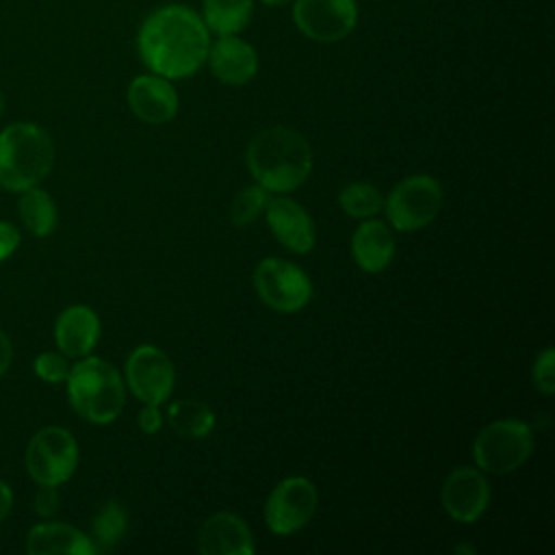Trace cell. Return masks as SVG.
Wrapping results in <instances>:
<instances>
[{
    "instance_id": "1",
    "label": "cell",
    "mask_w": 555,
    "mask_h": 555,
    "mask_svg": "<svg viewBox=\"0 0 555 555\" xmlns=\"http://www.w3.org/2000/svg\"><path fill=\"white\" fill-rule=\"evenodd\" d=\"M137 46L152 74L176 80L195 74L204 65L210 35L193 9L165 4L143 20Z\"/></svg>"
},
{
    "instance_id": "2",
    "label": "cell",
    "mask_w": 555,
    "mask_h": 555,
    "mask_svg": "<svg viewBox=\"0 0 555 555\" xmlns=\"http://www.w3.org/2000/svg\"><path fill=\"white\" fill-rule=\"evenodd\" d=\"M245 158L256 184L269 193H288L301 186L312 169L310 143L286 126H271L254 134Z\"/></svg>"
},
{
    "instance_id": "3",
    "label": "cell",
    "mask_w": 555,
    "mask_h": 555,
    "mask_svg": "<svg viewBox=\"0 0 555 555\" xmlns=\"http://www.w3.org/2000/svg\"><path fill=\"white\" fill-rule=\"evenodd\" d=\"M54 167V143L33 121H15L0 130V186L22 193L39 186Z\"/></svg>"
},
{
    "instance_id": "4",
    "label": "cell",
    "mask_w": 555,
    "mask_h": 555,
    "mask_svg": "<svg viewBox=\"0 0 555 555\" xmlns=\"http://www.w3.org/2000/svg\"><path fill=\"white\" fill-rule=\"evenodd\" d=\"M67 399L74 412L93 425L113 423L126 403L121 373L104 358L85 356L69 366Z\"/></svg>"
},
{
    "instance_id": "5",
    "label": "cell",
    "mask_w": 555,
    "mask_h": 555,
    "mask_svg": "<svg viewBox=\"0 0 555 555\" xmlns=\"http://www.w3.org/2000/svg\"><path fill=\"white\" fill-rule=\"evenodd\" d=\"M533 451V431L518 418H501L486 425L475 442L473 457L483 473L505 475L520 468Z\"/></svg>"
},
{
    "instance_id": "6",
    "label": "cell",
    "mask_w": 555,
    "mask_h": 555,
    "mask_svg": "<svg viewBox=\"0 0 555 555\" xmlns=\"http://www.w3.org/2000/svg\"><path fill=\"white\" fill-rule=\"evenodd\" d=\"M78 442L74 434L59 425L41 427L33 434L24 451V466L37 486H61L78 468Z\"/></svg>"
},
{
    "instance_id": "7",
    "label": "cell",
    "mask_w": 555,
    "mask_h": 555,
    "mask_svg": "<svg viewBox=\"0 0 555 555\" xmlns=\"http://www.w3.org/2000/svg\"><path fill=\"white\" fill-rule=\"evenodd\" d=\"M442 206V186L427 173L403 178L384 199L390 225L399 232H416L431 223Z\"/></svg>"
},
{
    "instance_id": "8",
    "label": "cell",
    "mask_w": 555,
    "mask_h": 555,
    "mask_svg": "<svg viewBox=\"0 0 555 555\" xmlns=\"http://www.w3.org/2000/svg\"><path fill=\"white\" fill-rule=\"evenodd\" d=\"M254 288L273 310L299 312L312 299L310 278L301 267L280 258H264L254 269Z\"/></svg>"
},
{
    "instance_id": "9",
    "label": "cell",
    "mask_w": 555,
    "mask_h": 555,
    "mask_svg": "<svg viewBox=\"0 0 555 555\" xmlns=\"http://www.w3.org/2000/svg\"><path fill=\"white\" fill-rule=\"evenodd\" d=\"M319 494L310 479L293 475L282 479L264 503V522L275 535H288L306 527L317 512Z\"/></svg>"
},
{
    "instance_id": "10",
    "label": "cell",
    "mask_w": 555,
    "mask_h": 555,
    "mask_svg": "<svg viewBox=\"0 0 555 555\" xmlns=\"http://www.w3.org/2000/svg\"><path fill=\"white\" fill-rule=\"evenodd\" d=\"M176 382L173 362L154 345H139L126 360V384L143 401L160 405L169 399Z\"/></svg>"
},
{
    "instance_id": "11",
    "label": "cell",
    "mask_w": 555,
    "mask_h": 555,
    "mask_svg": "<svg viewBox=\"0 0 555 555\" xmlns=\"http://www.w3.org/2000/svg\"><path fill=\"white\" fill-rule=\"evenodd\" d=\"M293 22L312 41L334 43L345 39L358 22L353 0H293Z\"/></svg>"
},
{
    "instance_id": "12",
    "label": "cell",
    "mask_w": 555,
    "mask_h": 555,
    "mask_svg": "<svg viewBox=\"0 0 555 555\" xmlns=\"http://www.w3.org/2000/svg\"><path fill=\"white\" fill-rule=\"evenodd\" d=\"M442 507L457 522H475L490 503V483L481 468L460 466L442 483Z\"/></svg>"
},
{
    "instance_id": "13",
    "label": "cell",
    "mask_w": 555,
    "mask_h": 555,
    "mask_svg": "<svg viewBox=\"0 0 555 555\" xmlns=\"http://www.w3.org/2000/svg\"><path fill=\"white\" fill-rule=\"evenodd\" d=\"M267 223L273 236L295 254H308L314 247V221L308 210L291 197H269L267 202Z\"/></svg>"
},
{
    "instance_id": "14",
    "label": "cell",
    "mask_w": 555,
    "mask_h": 555,
    "mask_svg": "<svg viewBox=\"0 0 555 555\" xmlns=\"http://www.w3.org/2000/svg\"><path fill=\"white\" fill-rule=\"evenodd\" d=\"M128 106L145 124H167L178 113V93L169 78L143 74L128 85Z\"/></svg>"
},
{
    "instance_id": "15",
    "label": "cell",
    "mask_w": 555,
    "mask_h": 555,
    "mask_svg": "<svg viewBox=\"0 0 555 555\" xmlns=\"http://www.w3.org/2000/svg\"><path fill=\"white\" fill-rule=\"evenodd\" d=\"M210 72L223 85H247L258 72L256 50L236 35H223L208 48Z\"/></svg>"
},
{
    "instance_id": "16",
    "label": "cell",
    "mask_w": 555,
    "mask_h": 555,
    "mask_svg": "<svg viewBox=\"0 0 555 555\" xmlns=\"http://www.w3.org/2000/svg\"><path fill=\"white\" fill-rule=\"evenodd\" d=\"M197 546L204 555H251L254 535L241 516L217 512L202 525Z\"/></svg>"
},
{
    "instance_id": "17",
    "label": "cell",
    "mask_w": 555,
    "mask_h": 555,
    "mask_svg": "<svg viewBox=\"0 0 555 555\" xmlns=\"http://www.w3.org/2000/svg\"><path fill=\"white\" fill-rule=\"evenodd\" d=\"M100 340V319L93 308L74 304L54 323V343L67 358H85Z\"/></svg>"
},
{
    "instance_id": "18",
    "label": "cell",
    "mask_w": 555,
    "mask_h": 555,
    "mask_svg": "<svg viewBox=\"0 0 555 555\" xmlns=\"http://www.w3.org/2000/svg\"><path fill=\"white\" fill-rule=\"evenodd\" d=\"M28 555H93L91 538L69 522H37L26 533Z\"/></svg>"
},
{
    "instance_id": "19",
    "label": "cell",
    "mask_w": 555,
    "mask_h": 555,
    "mask_svg": "<svg viewBox=\"0 0 555 555\" xmlns=\"http://www.w3.org/2000/svg\"><path fill=\"white\" fill-rule=\"evenodd\" d=\"M351 254L362 271H384L395 258V236L390 228L377 219L362 221L351 236Z\"/></svg>"
},
{
    "instance_id": "20",
    "label": "cell",
    "mask_w": 555,
    "mask_h": 555,
    "mask_svg": "<svg viewBox=\"0 0 555 555\" xmlns=\"http://www.w3.org/2000/svg\"><path fill=\"white\" fill-rule=\"evenodd\" d=\"M17 215L22 225L33 234V236H50L56 230L59 223V212L56 204L50 197L48 191L39 186H30L20 193L17 199Z\"/></svg>"
},
{
    "instance_id": "21",
    "label": "cell",
    "mask_w": 555,
    "mask_h": 555,
    "mask_svg": "<svg viewBox=\"0 0 555 555\" xmlns=\"http://www.w3.org/2000/svg\"><path fill=\"white\" fill-rule=\"evenodd\" d=\"M167 423L182 438H206L215 427V412L199 399H180L169 405Z\"/></svg>"
},
{
    "instance_id": "22",
    "label": "cell",
    "mask_w": 555,
    "mask_h": 555,
    "mask_svg": "<svg viewBox=\"0 0 555 555\" xmlns=\"http://www.w3.org/2000/svg\"><path fill=\"white\" fill-rule=\"evenodd\" d=\"M254 13L251 0H204L202 2V20L208 30L223 35L241 33Z\"/></svg>"
},
{
    "instance_id": "23",
    "label": "cell",
    "mask_w": 555,
    "mask_h": 555,
    "mask_svg": "<svg viewBox=\"0 0 555 555\" xmlns=\"http://www.w3.org/2000/svg\"><path fill=\"white\" fill-rule=\"evenodd\" d=\"M128 531V514L117 501H106L91 520V542L98 551H113Z\"/></svg>"
},
{
    "instance_id": "24",
    "label": "cell",
    "mask_w": 555,
    "mask_h": 555,
    "mask_svg": "<svg viewBox=\"0 0 555 555\" xmlns=\"http://www.w3.org/2000/svg\"><path fill=\"white\" fill-rule=\"evenodd\" d=\"M338 204L343 212L356 219H369L384 208V197L377 186L369 182H351L340 189Z\"/></svg>"
},
{
    "instance_id": "25",
    "label": "cell",
    "mask_w": 555,
    "mask_h": 555,
    "mask_svg": "<svg viewBox=\"0 0 555 555\" xmlns=\"http://www.w3.org/2000/svg\"><path fill=\"white\" fill-rule=\"evenodd\" d=\"M267 202H269V191L260 184L238 191L230 204L232 223L236 228H245V225L254 223L260 217V212H264Z\"/></svg>"
},
{
    "instance_id": "26",
    "label": "cell",
    "mask_w": 555,
    "mask_h": 555,
    "mask_svg": "<svg viewBox=\"0 0 555 555\" xmlns=\"http://www.w3.org/2000/svg\"><path fill=\"white\" fill-rule=\"evenodd\" d=\"M33 371L41 382L61 384L69 375V362L67 356H63L61 351H43L35 358Z\"/></svg>"
},
{
    "instance_id": "27",
    "label": "cell",
    "mask_w": 555,
    "mask_h": 555,
    "mask_svg": "<svg viewBox=\"0 0 555 555\" xmlns=\"http://www.w3.org/2000/svg\"><path fill=\"white\" fill-rule=\"evenodd\" d=\"M531 379H533V386L551 397L555 392V351L553 347H546L533 362V369H531Z\"/></svg>"
},
{
    "instance_id": "28",
    "label": "cell",
    "mask_w": 555,
    "mask_h": 555,
    "mask_svg": "<svg viewBox=\"0 0 555 555\" xmlns=\"http://www.w3.org/2000/svg\"><path fill=\"white\" fill-rule=\"evenodd\" d=\"M59 503H61V499H59L56 486H39L33 507L39 518H52L59 512Z\"/></svg>"
},
{
    "instance_id": "29",
    "label": "cell",
    "mask_w": 555,
    "mask_h": 555,
    "mask_svg": "<svg viewBox=\"0 0 555 555\" xmlns=\"http://www.w3.org/2000/svg\"><path fill=\"white\" fill-rule=\"evenodd\" d=\"M20 243H22V232L13 223L0 219V262L11 258L20 247Z\"/></svg>"
},
{
    "instance_id": "30",
    "label": "cell",
    "mask_w": 555,
    "mask_h": 555,
    "mask_svg": "<svg viewBox=\"0 0 555 555\" xmlns=\"http://www.w3.org/2000/svg\"><path fill=\"white\" fill-rule=\"evenodd\" d=\"M139 427L143 434H156L160 427H163V414L158 410V405L154 403H143V410L139 412V418H137Z\"/></svg>"
},
{
    "instance_id": "31",
    "label": "cell",
    "mask_w": 555,
    "mask_h": 555,
    "mask_svg": "<svg viewBox=\"0 0 555 555\" xmlns=\"http://www.w3.org/2000/svg\"><path fill=\"white\" fill-rule=\"evenodd\" d=\"M13 362V343L4 330H0V377L9 371Z\"/></svg>"
},
{
    "instance_id": "32",
    "label": "cell",
    "mask_w": 555,
    "mask_h": 555,
    "mask_svg": "<svg viewBox=\"0 0 555 555\" xmlns=\"http://www.w3.org/2000/svg\"><path fill=\"white\" fill-rule=\"evenodd\" d=\"M11 507H13V490L4 479H0V522L11 514Z\"/></svg>"
},
{
    "instance_id": "33",
    "label": "cell",
    "mask_w": 555,
    "mask_h": 555,
    "mask_svg": "<svg viewBox=\"0 0 555 555\" xmlns=\"http://www.w3.org/2000/svg\"><path fill=\"white\" fill-rule=\"evenodd\" d=\"M267 7H284V4H288V2H293V0H262Z\"/></svg>"
},
{
    "instance_id": "34",
    "label": "cell",
    "mask_w": 555,
    "mask_h": 555,
    "mask_svg": "<svg viewBox=\"0 0 555 555\" xmlns=\"http://www.w3.org/2000/svg\"><path fill=\"white\" fill-rule=\"evenodd\" d=\"M4 108H7V98H4V93H2V89H0V117L4 115Z\"/></svg>"
},
{
    "instance_id": "35",
    "label": "cell",
    "mask_w": 555,
    "mask_h": 555,
    "mask_svg": "<svg viewBox=\"0 0 555 555\" xmlns=\"http://www.w3.org/2000/svg\"><path fill=\"white\" fill-rule=\"evenodd\" d=\"M457 553H475L473 546H457Z\"/></svg>"
}]
</instances>
